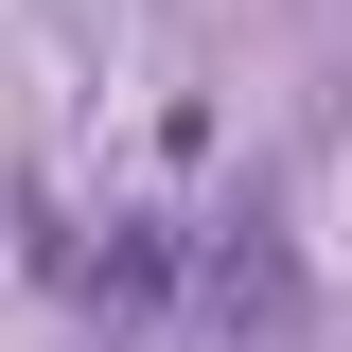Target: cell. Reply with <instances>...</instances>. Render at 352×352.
I'll list each match as a JSON object with an SVG mask.
<instances>
[{
	"mask_svg": "<svg viewBox=\"0 0 352 352\" xmlns=\"http://www.w3.org/2000/svg\"><path fill=\"white\" fill-rule=\"evenodd\" d=\"M194 300H212V335H247V352H300V247H282L264 212L194 229Z\"/></svg>",
	"mask_w": 352,
	"mask_h": 352,
	"instance_id": "obj_1",
	"label": "cell"
},
{
	"mask_svg": "<svg viewBox=\"0 0 352 352\" xmlns=\"http://www.w3.org/2000/svg\"><path fill=\"white\" fill-rule=\"evenodd\" d=\"M159 282H176V229H159V212H124L106 247H71V300H88V317H159Z\"/></svg>",
	"mask_w": 352,
	"mask_h": 352,
	"instance_id": "obj_2",
	"label": "cell"
}]
</instances>
